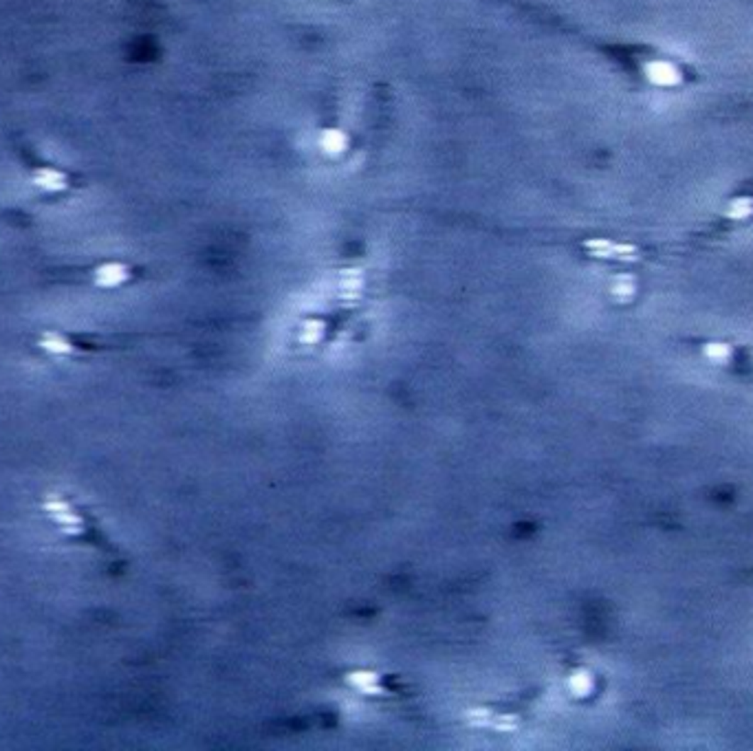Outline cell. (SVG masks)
<instances>
[{"instance_id": "obj_1", "label": "cell", "mask_w": 753, "mask_h": 751, "mask_svg": "<svg viewBox=\"0 0 753 751\" xmlns=\"http://www.w3.org/2000/svg\"><path fill=\"white\" fill-rule=\"evenodd\" d=\"M45 511H47V516L62 529V533H67V535L84 533V518L75 511V507L69 505L64 498H57V496L47 498Z\"/></svg>"}, {"instance_id": "obj_2", "label": "cell", "mask_w": 753, "mask_h": 751, "mask_svg": "<svg viewBox=\"0 0 753 751\" xmlns=\"http://www.w3.org/2000/svg\"><path fill=\"white\" fill-rule=\"evenodd\" d=\"M126 278H128V271L123 265L109 263V265H101L95 271V285L97 287H117V285L126 283Z\"/></svg>"}, {"instance_id": "obj_3", "label": "cell", "mask_w": 753, "mask_h": 751, "mask_svg": "<svg viewBox=\"0 0 753 751\" xmlns=\"http://www.w3.org/2000/svg\"><path fill=\"white\" fill-rule=\"evenodd\" d=\"M346 681L363 694H381L383 692L379 685V676L370 670H355L346 676Z\"/></svg>"}, {"instance_id": "obj_4", "label": "cell", "mask_w": 753, "mask_h": 751, "mask_svg": "<svg viewBox=\"0 0 753 751\" xmlns=\"http://www.w3.org/2000/svg\"><path fill=\"white\" fill-rule=\"evenodd\" d=\"M40 349L49 353V355H71L73 346L67 337H62L60 333H45L40 337Z\"/></svg>"}, {"instance_id": "obj_5", "label": "cell", "mask_w": 753, "mask_h": 751, "mask_svg": "<svg viewBox=\"0 0 753 751\" xmlns=\"http://www.w3.org/2000/svg\"><path fill=\"white\" fill-rule=\"evenodd\" d=\"M568 688L575 696H586L593 692V676L586 670H575L568 676Z\"/></svg>"}, {"instance_id": "obj_6", "label": "cell", "mask_w": 753, "mask_h": 751, "mask_svg": "<svg viewBox=\"0 0 753 751\" xmlns=\"http://www.w3.org/2000/svg\"><path fill=\"white\" fill-rule=\"evenodd\" d=\"M705 357H709L712 361H718V363H725L731 359V349L727 344H720V341H712V344L705 346Z\"/></svg>"}, {"instance_id": "obj_7", "label": "cell", "mask_w": 753, "mask_h": 751, "mask_svg": "<svg viewBox=\"0 0 753 751\" xmlns=\"http://www.w3.org/2000/svg\"><path fill=\"white\" fill-rule=\"evenodd\" d=\"M491 723H496L498 729H502V732H511V729H518V716H496Z\"/></svg>"}, {"instance_id": "obj_8", "label": "cell", "mask_w": 753, "mask_h": 751, "mask_svg": "<svg viewBox=\"0 0 753 751\" xmlns=\"http://www.w3.org/2000/svg\"><path fill=\"white\" fill-rule=\"evenodd\" d=\"M467 718H469L471 725H489L493 720L491 712H487V710H471L467 714Z\"/></svg>"}]
</instances>
